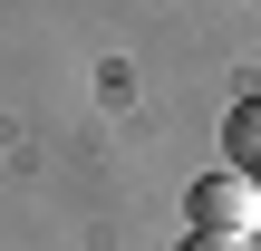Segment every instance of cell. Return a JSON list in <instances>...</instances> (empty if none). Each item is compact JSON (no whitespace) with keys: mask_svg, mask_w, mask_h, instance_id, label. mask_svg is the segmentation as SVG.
I'll return each mask as SVG.
<instances>
[{"mask_svg":"<svg viewBox=\"0 0 261 251\" xmlns=\"http://www.w3.org/2000/svg\"><path fill=\"white\" fill-rule=\"evenodd\" d=\"M184 203H194V232H252L261 222V184L242 174V164H232V174H203Z\"/></svg>","mask_w":261,"mask_h":251,"instance_id":"1","label":"cell"},{"mask_svg":"<svg viewBox=\"0 0 261 251\" xmlns=\"http://www.w3.org/2000/svg\"><path fill=\"white\" fill-rule=\"evenodd\" d=\"M223 145H232V164H242V174L261 184V97H252V106H232V126H223Z\"/></svg>","mask_w":261,"mask_h":251,"instance_id":"2","label":"cell"},{"mask_svg":"<svg viewBox=\"0 0 261 251\" xmlns=\"http://www.w3.org/2000/svg\"><path fill=\"white\" fill-rule=\"evenodd\" d=\"M174 251H261V242H252V232H184Z\"/></svg>","mask_w":261,"mask_h":251,"instance_id":"3","label":"cell"}]
</instances>
